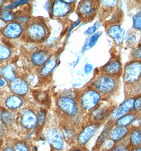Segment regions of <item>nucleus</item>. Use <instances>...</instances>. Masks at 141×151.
Returning a JSON list of instances; mask_svg holds the SVG:
<instances>
[{
  "mask_svg": "<svg viewBox=\"0 0 141 151\" xmlns=\"http://www.w3.org/2000/svg\"><path fill=\"white\" fill-rule=\"evenodd\" d=\"M134 100L132 98L126 99L123 104H120L117 108L112 111L110 116V120L114 122L115 120H117L120 118L127 115L132 110H133Z\"/></svg>",
  "mask_w": 141,
  "mask_h": 151,
  "instance_id": "0eeeda50",
  "label": "nucleus"
},
{
  "mask_svg": "<svg viewBox=\"0 0 141 151\" xmlns=\"http://www.w3.org/2000/svg\"><path fill=\"white\" fill-rule=\"evenodd\" d=\"M30 34L32 35V37L37 39H39L42 38L44 34V30L43 28L39 25L33 26L30 28Z\"/></svg>",
  "mask_w": 141,
  "mask_h": 151,
  "instance_id": "4be33fe9",
  "label": "nucleus"
},
{
  "mask_svg": "<svg viewBox=\"0 0 141 151\" xmlns=\"http://www.w3.org/2000/svg\"><path fill=\"white\" fill-rule=\"evenodd\" d=\"M92 88L102 95H112L118 89V83L115 77L103 74L98 76L91 83Z\"/></svg>",
  "mask_w": 141,
  "mask_h": 151,
  "instance_id": "f257e3e1",
  "label": "nucleus"
},
{
  "mask_svg": "<svg viewBox=\"0 0 141 151\" xmlns=\"http://www.w3.org/2000/svg\"><path fill=\"white\" fill-rule=\"evenodd\" d=\"M108 33L110 36L116 42L122 41L123 38V31L119 26L117 25H113L110 27L108 30Z\"/></svg>",
  "mask_w": 141,
  "mask_h": 151,
  "instance_id": "f3484780",
  "label": "nucleus"
},
{
  "mask_svg": "<svg viewBox=\"0 0 141 151\" xmlns=\"http://www.w3.org/2000/svg\"><path fill=\"white\" fill-rule=\"evenodd\" d=\"M101 99L100 94L94 89H90L82 94L81 98V106L83 109L91 111L99 104Z\"/></svg>",
  "mask_w": 141,
  "mask_h": 151,
  "instance_id": "f03ea898",
  "label": "nucleus"
},
{
  "mask_svg": "<svg viewBox=\"0 0 141 151\" xmlns=\"http://www.w3.org/2000/svg\"><path fill=\"white\" fill-rule=\"evenodd\" d=\"M136 115L137 114L135 112L128 113L127 115L124 116L120 118L117 120H116L115 122V126H122L128 127L133 122L134 119L136 117Z\"/></svg>",
  "mask_w": 141,
  "mask_h": 151,
  "instance_id": "dca6fc26",
  "label": "nucleus"
},
{
  "mask_svg": "<svg viewBox=\"0 0 141 151\" xmlns=\"http://www.w3.org/2000/svg\"><path fill=\"white\" fill-rule=\"evenodd\" d=\"M58 108L63 112L70 116H75L78 112L76 102L68 97H60L58 100Z\"/></svg>",
  "mask_w": 141,
  "mask_h": 151,
  "instance_id": "39448f33",
  "label": "nucleus"
},
{
  "mask_svg": "<svg viewBox=\"0 0 141 151\" xmlns=\"http://www.w3.org/2000/svg\"><path fill=\"white\" fill-rule=\"evenodd\" d=\"M100 122H92L84 128L78 137V142L81 145H84L94 135L100 127Z\"/></svg>",
  "mask_w": 141,
  "mask_h": 151,
  "instance_id": "423d86ee",
  "label": "nucleus"
},
{
  "mask_svg": "<svg viewBox=\"0 0 141 151\" xmlns=\"http://www.w3.org/2000/svg\"><path fill=\"white\" fill-rule=\"evenodd\" d=\"M130 130L131 129L126 126H115L110 131L108 138L116 143L119 142L128 136Z\"/></svg>",
  "mask_w": 141,
  "mask_h": 151,
  "instance_id": "6e6552de",
  "label": "nucleus"
},
{
  "mask_svg": "<svg viewBox=\"0 0 141 151\" xmlns=\"http://www.w3.org/2000/svg\"><path fill=\"white\" fill-rule=\"evenodd\" d=\"M21 27L17 24H11L5 28L4 33L8 37L15 38L21 33Z\"/></svg>",
  "mask_w": 141,
  "mask_h": 151,
  "instance_id": "2eb2a0df",
  "label": "nucleus"
},
{
  "mask_svg": "<svg viewBox=\"0 0 141 151\" xmlns=\"http://www.w3.org/2000/svg\"><path fill=\"white\" fill-rule=\"evenodd\" d=\"M133 110L135 113L141 112V96H139L134 100Z\"/></svg>",
  "mask_w": 141,
  "mask_h": 151,
  "instance_id": "c756f323",
  "label": "nucleus"
},
{
  "mask_svg": "<svg viewBox=\"0 0 141 151\" xmlns=\"http://www.w3.org/2000/svg\"><path fill=\"white\" fill-rule=\"evenodd\" d=\"M1 120L5 124H10L13 122V116L8 111H4L1 116Z\"/></svg>",
  "mask_w": 141,
  "mask_h": 151,
  "instance_id": "bb28decb",
  "label": "nucleus"
},
{
  "mask_svg": "<svg viewBox=\"0 0 141 151\" xmlns=\"http://www.w3.org/2000/svg\"><path fill=\"white\" fill-rule=\"evenodd\" d=\"M1 18L5 21H10L14 18V15L9 11H6L1 14Z\"/></svg>",
  "mask_w": 141,
  "mask_h": 151,
  "instance_id": "2f4dec72",
  "label": "nucleus"
},
{
  "mask_svg": "<svg viewBox=\"0 0 141 151\" xmlns=\"http://www.w3.org/2000/svg\"><path fill=\"white\" fill-rule=\"evenodd\" d=\"M12 89L13 91L19 94L26 93L28 91V87L26 83L22 81H16L12 85Z\"/></svg>",
  "mask_w": 141,
  "mask_h": 151,
  "instance_id": "6ab92c4d",
  "label": "nucleus"
},
{
  "mask_svg": "<svg viewBox=\"0 0 141 151\" xmlns=\"http://www.w3.org/2000/svg\"><path fill=\"white\" fill-rule=\"evenodd\" d=\"M130 126H131V128H141V113H139L137 116L136 115V117Z\"/></svg>",
  "mask_w": 141,
  "mask_h": 151,
  "instance_id": "7c9ffc66",
  "label": "nucleus"
},
{
  "mask_svg": "<svg viewBox=\"0 0 141 151\" xmlns=\"http://www.w3.org/2000/svg\"><path fill=\"white\" fill-rule=\"evenodd\" d=\"M5 151H13V150L10 147H9V148L6 149Z\"/></svg>",
  "mask_w": 141,
  "mask_h": 151,
  "instance_id": "a18cd8bd",
  "label": "nucleus"
},
{
  "mask_svg": "<svg viewBox=\"0 0 141 151\" xmlns=\"http://www.w3.org/2000/svg\"><path fill=\"white\" fill-rule=\"evenodd\" d=\"M33 96L37 101L42 102V104H44L45 102H47V95L45 92L35 91L33 92Z\"/></svg>",
  "mask_w": 141,
  "mask_h": 151,
  "instance_id": "5701e85b",
  "label": "nucleus"
},
{
  "mask_svg": "<svg viewBox=\"0 0 141 151\" xmlns=\"http://www.w3.org/2000/svg\"><path fill=\"white\" fill-rule=\"evenodd\" d=\"M133 55L136 59H141V44L139 45L133 52Z\"/></svg>",
  "mask_w": 141,
  "mask_h": 151,
  "instance_id": "c9c22d12",
  "label": "nucleus"
},
{
  "mask_svg": "<svg viewBox=\"0 0 141 151\" xmlns=\"http://www.w3.org/2000/svg\"><path fill=\"white\" fill-rule=\"evenodd\" d=\"M92 70V66L90 64H86L84 68V70H85V73L86 74H89L91 72V70Z\"/></svg>",
  "mask_w": 141,
  "mask_h": 151,
  "instance_id": "58836bf2",
  "label": "nucleus"
},
{
  "mask_svg": "<svg viewBox=\"0 0 141 151\" xmlns=\"http://www.w3.org/2000/svg\"><path fill=\"white\" fill-rule=\"evenodd\" d=\"M80 21L78 20V21H76V23H74V24H73V26L70 27V30H69V33H70V31H71L74 27H76V26H77L78 25V24H80Z\"/></svg>",
  "mask_w": 141,
  "mask_h": 151,
  "instance_id": "a19ab883",
  "label": "nucleus"
},
{
  "mask_svg": "<svg viewBox=\"0 0 141 151\" xmlns=\"http://www.w3.org/2000/svg\"><path fill=\"white\" fill-rule=\"evenodd\" d=\"M2 73L3 76H4L6 78H8L9 80H12L15 77L13 70L11 67L5 68L3 70Z\"/></svg>",
  "mask_w": 141,
  "mask_h": 151,
  "instance_id": "c85d7f7f",
  "label": "nucleus"
},
{
  "mask_svg": "<svg viewBox=\"0 0 141 151\" xmlns=\"http://www.w3.org/2000/svg\"><path fill=\"white\" fill-rule=\"evenodd\" d=\"M70 10V6L63 1L56 2L53 8V13L55 16H63L65 15Z\"/></svg>",
  "mask_w": 141,
  "mask_h": 151,
  "instance_id": "4468645a",
  "label": "nucleus"
},
{
  "mask_svg": "<svg viewBox=\"0 0 141 151\" xmlns=\"http://www.w3.org/2000/svg\"><path fill=\"white\" fill-rule=\"evenodd\" d=\"M84 151V150H82V149H74V150H73V151Z\"/></svg>",
  "mask_w": 141,
  "mask_h": 151,
  "instance_id": "c03bdc74",
  "label": "nucleus"
},
{
  "mask_svg": "<svg viewBox=\"0 0 141 151\" xmlns=\"http://www.w3.org/2000/svg\"><path fill=\"white\" fill-rule=\"evenodd\" d=\"M122 70L121 64L118 60H112L104 66L102 68L103 74L115 77L118 75Z\"/></svg>",
  "mask_w": 141,
  "mask_h": 151,
  "instance_id": "9d476101",
  "label": "nucleus"
},
{
  "mask_svg": "<svg viewBox=\"0 0 141 151\" xmlns=\"http://www.w3.org/2000/svg\"><path fill=\"white\" fill-rule=\"evenodd\" d=\"M133 27L137 30H141V12L134 17Z\"/></svg>",
  "mask_w": 141,
  "mask_h": 151,
  "instance_id": "cd10ccee",
  "label": "nucleus"
},
{
  "mask_svg": "<svg viewBox=\"0 0 141 151\" xmlns=\"http://www.w3.org/2000/svg\"><path fill=\"white\" fill-rule=\"evenodd\" d=\"M129 146V143L126 144L125 143L118 142L116 143L114 148L110 151H131L132 149L130 147H128Z\"/></svg>",
  "mask_w": 141,
  "mask_h": 151,
  "instance_id": "b1692460",
  "label": "nucleus"
},
{
  "mask_svg": "<svg viewBox=\"0 0 141 151\" xmlns=\"http://www.w3.org/2000/svg\"><path fill=\"white\" fill-rule=\"evenodd\" d=\"M48 141L52 145L54 148L60 150L63 148V138L58 132L56 130H51L47 134Z\"/></svg>",
  "mask_w": 141,
  "mask_h": 151,
  "instance_id": "9b49d317",
  "label": "nucleus"
},
{
  "mask_svg": "<svg viewBox=\"0 0 141 151\" xmlns=\"http://www.w3.org/2000/svg\"><path fill=\"white\" fill-rule=\"evenodd\" d=\"M99 2L96 1H84L81 2L78 7V12L84 19L93 20L97 13Z\"/></svg>",
  "mask_w": 141,
  "mask_h": 151,
  "instance_id": "7ed1b4c3",
  "label": "nucleus"
},
{
  "mask_svg": "<svg viewBox=\"0 0 141 151\" xmlns=\"http://www.w3.org/2000/svg\"><path fill=\"white\" fill-rule=\"evenodd\" d=\"M128 141L131 149L141 146V128H131Z\"/></svg>",
  "mask_w": 141,
  "mask_h": 151,
  "instance_id": "f8f14e48",
  "label": "nucleus"
},
{
  "mask_svg": "<svg viewBox=\"0 0 141 151\" xmlns=\"http://www.w3.org/2000/svg\"><path fill=\"white\" fill-rule=\"evenodd\" d=\"M101 35V32H98V33H96V34H94L91 37V38L90 39V41H89V44L88 46L90 48L93 47L94 46L95 44L96 43L97 40L98 38H99L100 36Z\"/></svg>",
  "mask_w": 141,
  "mask_h": 151,
  "instance_id": "473e14b6",
  "label": "nucleus"
},
{
  "mask_svg": "<svg viewBox=\"0 0 141 151\" xmlns=\"http://www.w3.org/2000/svg\"><path fill=\"white\" fill-rule=\"evenodd\" d=\"M45 120V115L42 111H40L38 114V122L39 125H42L44 124Z\"/></svg>",
  "mask_w": 141,
  "mask_h": 151,
  "instance_id": "4c0bfd02",
  "label": "nucleus"
},
{
  "mask_svg": "<svg viewBox=\"0 0 141 151\" xmlns=\"http://www.w3.org/2000/svg\"><path fill=\"white\" fill-rule=\"evenodd\" d=\"M141 74V63L140 62L129 63L126 66L124 74V80L127 83H134L139 80Z\"/></svg>",
  "mask_w": 141,
  "mask_h": 151,
  "instance_id": "20e7f679",
  "label": "nucleus"
},
{
  "mask_svg": "<svg viewBox=\"0 0 141 151\" xmlns=\"http://www.w3.org/2000/svg\"><path fill=\"white\" fill-rule=\"evenodd\" d=\"M108 109L106 107L99 108L94 111L92 114V117L93 118L95 122H100L105 119L108 114Z\"/></svg>",
  "mask_w": 141,
  "mask_h": 151,
  "instance_id": "a211bd4d",
  "label": "nucleus"
},
{
  "mask_svg": "<svg viewBox=\"0 0 141 151\" xmlns=\"http://www.w3.org/2000/svg\"><path fill=\"white\" fill-rule=\"evenodd\" d=\"M140 78H141V76H140Z\"/></svg>",
  "mask_w": 141,
  "mask_h": 151,
  "instance_id": "49530a36",
  "label": "nucleus"
},
{
  "mask_svg": "<svg viewBox=\"0 0 141 151\" xmlns=\"http://www.w3.org/2000/svg\"><path fill=\"white\" fill-rule=\"evenodd\" d=\"M55 64H56L55 61L50 60L42 69L41 71L42 74L43 76H46L47 74L50 73V72L55 67Z\"/></svg>",
  "mask_w": 141,
  "mask_h": 151,
  "instance_id": "393cba45",
  "label": "nucleus"
},
{
  "mask_svg": "<svg viewBox=\"0 0 141 151\" xmlns=\"http://www.w3.org/2000/svg\"><path fill=\"white\" fill-rule=\"evenodd\" d=\"M63 135L64 138L68 141L72 140L74 137V133L70 129H65L63 132Z\"/></svg>",
  "mask_w": 141,
  "mask_h": 151,
  "instance_id": "72a5a7b5",
  "label": "nucleus"
},
{
  "mask_svg": "<svg viewBox=\"0 0 141 151\" xmlns=\"http://www.w3.org/2000/svg\"><path fill=\"white\" fill-rule=\"evenodd\" d=\"M6 104L9 108L15 109L21 106L22 104V101L18 96H10L9 98H8Z\"/></svg>",
  "mask_w": 141,
  "mask_h": 151,
  "instance_id": "412c9836",
  "label": "nucleus"
},
{
  "mask_svg": "<svg viewBox=\"0 0 141 151\" xmlns=\"http://www.w3.org/2000/svg\"><path fill=\"white\" fill-rule=\"evenodd\" d=\"M96 30H97V27L94 26L91 27H90L89 29L86 30V32L89 34H93V33H94Z\"/></svg>",
  "mask_w": 141,
  "mask_h": 151,
  "instance_id": "ea45409f",
  "label": "nucleus"
},
{
  "mask_svg": "<svg viewBox=\"0 0 141 151\" xmlns=\"http://www.w3.org/2000/svg\"><path fill=\"white\" fill-rule=\"evenodd\" d=\"M131 151H141V146L136 148H134L131 150Z\"/></svg>",
  "mask_w": 141,
  "mask_h": 151,
  "instance_id": "79ce46f5",
  "label": "nucleus"
},
{
  "mask_svg": "<svg viewBox=\"0 0 141 151\" xmlns=\"http://www.w3.org/2000/svg\"><path fill=\"white\" fill-rule=\"evenodd\" d=\"M48 58V55L46 52H39L35 53L32 56L33 62L38 65L43 64Z\"/></svg>",
  "mask_w": 141,
  "mask_h": 151,
  "instance_id": "aec40b11",
  "label": "nucleus"
},
{
  "mask_svg": "<svg viewBox=\"0 0 141 151\" xmlns=\"http://www.w3.org/2000/svg\"><path fill=\"white\" fill-rule=\"evenodd\" d=\"M15 151H28V149L24 143H18L15 146Z\"/></svg>",
  "mask_w": 141,
  "mask_h": 151,
  "instance_id": "e433bc0d",
  "label": "nucleus"
},
{
  "mask_svg": "<svg viewBox=\"0 0 141 151\" xmlns=\"http://www.w3.org/2000/svg\"><path fill=\"white\" fill-rule=\"evenodd\" d=\"M37 118L33 112L26 111L24 112L21 117V122L25 127L31 129L34 127L36 124Z\"/></svg>",
  "mask_w": 141,
  "mask_h": 151,
  "instance_id": "ddd939ff",
  "label": "nucleus"
},
{
  "mask_svg": "<svg viewBox=\"0 0 141 151\" xmlns=\"http://www.w3.org/2000/svg\"><path fill=\"white\" fill-rule=\"evenodd\" d=\"M4 84H5V82L3 81V80H1V79H0V86H4Z\"/></svg>",
  "mask_w": 141,
  "mask_h": 151,
  "instance_id": "37998d69",
  "label": "nucleus"
},
{
  "mask_svg": "<svg viewBox=\"0 0 141 151\" xmlns=\"http://www.w3.org/2000/svg\"><path fill=\"white\" fill-rule=\"evenodd\" d=\"M116 144V143L114 141L108 138L103 144L101 149H102V151H110L114 148Z\"/></svg>",
  "mask_w": 141,
  "mask_h": 151,
  "instance_id": "a878e982",
  "label": "nucleus"
},
{
  "mask_svg": "<svg viewBox=\"0 0 141 151\" xmlns=\"http://www.w3.org/2000/svg\"><path fill=\"white\" fill-rule=\"evenodd\" d=\"M114 122L112 120H110L109 122H108L107 123L102 133H101L98 138H97L96 143L94 144V146L93 147V149H92L93 151H99L100 150L103 144L107 138H108L110 131L115 126H114Z\"/></svg>",
  "mask_w": 141,
  "mask_h": 151,
  "instance_id": "1a4fd4ad",
  "label": "nucleus"
},
{
  "mask_svg": "<svg viewBox=\"0 0 141 151\" xmlns=\"http://www.w3.org/2000/svg\"><path fill=\"white\" fill-rule=\"evenodd\" d=\"M10 55L9 50L5 47L0 46V59H4Z\"/></svg>",
  "mask_w": 141,
  "mask_h": 151,
  "instance_id": "f704fd0d",
  "label": "nucleus"
}]
</instances>
